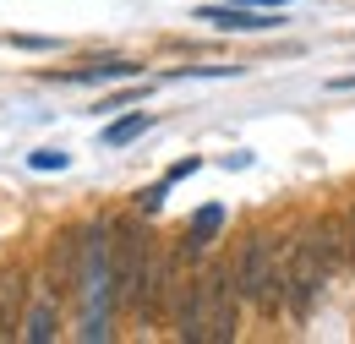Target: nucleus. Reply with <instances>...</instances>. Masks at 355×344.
<instances>
[{"label": "nucleus", "mask_w": 355, "mask_h": 344, "mask_svg": "<svg viewBox=\"0 0 355 344\" xmlns=\"http://www.w3.org/2000/svg\"><path fill=\"white\" fill-rule=\"evenodd\" d=\"M284 257H290V235H273V230H252L235 252L241 306H252L263 322L284 317Z\"/></svg>", "instance_id": "f257e3e1"}, {"label": "nucleus", "mask_w": 355, "mask_h": 344, "mask_svg": "<svg viewBox=\"0 0 355 344\" xmlns=\"http://www.w3.org/2000/svg\"><path fill=\"white\" fill-rule=\"evenodd\" d=\"M334 273H339V268L328 257L317 224H301V230L290 235V257H284V311H290L295 322H306L311 306L322 301V290L334 284Z\"/></svg>", "instance_id": "f03ea898"}, {"label": "nucleus", "mask_w": 355, "mask_h": 344, "mask_svg": "<svg viewBox=\"0 0 355 344\" xmlns=\"http://www.w3.org/2000/svg\"><path fill=\"white\" fill-rule=\"evenodd\" d=\"M110 268H115V295H121V311H132L137 295H142V279L153 268V235L142 218H121L110 224Z\"/></svg>", "instance_id": "7ed1b4c3"}, {"label": "nucleus", "mask_w": 355, "mask_h": 344, "mask_svg": "<svg viewBox=\"0 0 355 344\" xmlns=\"http://www.w3.org/2000/svg\"><path fill=\"white\" fill-rule=\"evenodd\" d=\"M208 284V344L241 339V290H235V257H219L202 268Z\"/></svg>", "instance_id": "20e7f679"}, {"label": "nucleus", "mask_w": 355, "mask_h": 344, "mask_svg": "<svg viewBox=\"0 0 355 344\" xmlns=\"http://www.w3.org/2000/svg\"><path fill=\"white\" fill-rule=\"evenodd\" d=\"M170 334L180 344H208V284H202V268L186 273L175 295V311H170Z\"/></svg>", "instance_id": "39448f33"}, {"label": "nucleus", "mask_w": 355, "mask_h": 344, "mask_svg": "<svg viewBox=\"0 0 355 344\" xmlns=\"http://www.w3.org/2000/svg\"><path fill=\"white\" fill-rule=\"evenodd\" d=\"M28 295H33V279L28 268H0V339H22V317H28Z\"/></svg>", "instance_id": "423d86ee"}, {"label": "nucleus", "mask_w": 355, "mask_h": 344, "mask_svg": "<svg viewBox=\"0 0 355 344\" xmlns=\"http://www.w3.org/2000/svg\"><path fill=\"white\" fill-rule=\"evenodd\" d=\"M197 22H214V28H224V33H268V28H284V17H279V11L235 6V0H224V6H202V11H197Z\"/></svg>", "instance_id": "0eeeda50"}, {"label": "nucleus", "mask_w": 355, "mask_h": 344, "mask_svg": "<svg viewBox=\"0 0 355 344\" xmlns=\"http://www.w3.org/2000/svg\"><path fill=\"white\" fill-rule=\"evenodd\" d=\"M60 301H66V295H60L55 284H44V295L28 306V317H22V339L28 344H49L60 334Z\"/></svg>", "instance_id": "6e6552de"}, {"label": "nucleus", "mask_w": 355, "mask_h": 344, "mask_svg": "<svg viewBox=\"0 0 355 344\" xmlns=\"http://www.w3.org/2000/svg\"><path fill=\"white\" fill-rule=\"evenodd\" d=\"M219 230H224V208H202V214L186 224V235H180V257H186V262H202Z\"/></svg>", "instance_id": "1a4fd4ad"}, {"label": "nucleus", "mask_w": 355, "mask_h": 344, "mask_svg": "<svg viewBox=\"0 0 355 344\" xmlns=\"http://www.w3.org/2000/svg\"><path fill=\"white\" fill-rule=\"evenodd\" d=\"M137 66L132 60H93L83 71H49V83H71V87H88V83H121V77H132Z\"/></svg>", "instance_id": "9d476101"}, {"label": "nucleus", "mask_w": 355, "mask_h": 344, "mask_svg": "<svg viewBox=\"0 0 355 344\" xmlns=\"http://www.w3.org/2000/svg\"><path fill=\"white\" fill-rule=\"evenodd\" d=\"M148 126H153V115H126V121L104 126V148H126V142H137Z\"/></svg>", "instance_id": "9b49d317"}, {"label": "nucleus", "mask_w": 355, "mask_h": 344, "mask_svg": "<svg viewBox=\"0 0 355 344\" xmlns=\"http://www.w3.org/2000/svg\"><path fill=\"white\" fill-rule=\"evenodd\" d=\"M28 164H33L39 175H49V170H66L71 153H60V148H39V153H28Z\"/></svg>", "instance_id": "f8f14e48"}, {"label": "nucleus", "mask_w": 355, "mask_h": 344, "mask_svg": "<svg viewBox=\"0 0 355 344\" xmlns=\"http://www.w3.org/2000/svg\"><path fill=\"white\" fill-rule=\"evenodd\" d=\"M164 191H170V180H159V186L137 191V214H159V208H164Z\"/></svg>", "instance_id": "ddd939ff"}, {"label": "nucleus", "mask_w": 355, "mask_h": 344, "mask_svg": "<svg viewBox=\"0 0 355 344\" xmlns=\"http://www.w3.org/2000/svg\"><path fill=\"white\" fill-rule=\"evenodd\" d=\"M197 170H202V159H180V164H170V175H164V180L175 186V180H186V175H197Z\"/></svg>", "instance_id": "4468645a"}, {"label": "nucleus", "mask_w": 355, "mask_h": 344, "mask_svg": "<svg viewBox=\"0 0 355 344\" xmlns=\"http://www.w3.org/2000/svg\"><path fill=\"white\" fill-rule=\"evenodd\" d=\"M345 246H350V268H355V208L345 214Z\"/></svg>", "instance_id": "2eb2a0df"}, {"label": "nucleus", "mask_w": 355, "mask_h": 344, "mask_svg": "<svg viewBox=\"0 0 355 344\" xmlns=\"http://www.w3.org/2000/svg\"><path fill=\"white\" fill-rule=\"evenodd\" d=\"M235 6H257V11H273V6H290V0H235Z\"/></svg>", "instance_id": "dca6fc26"}, {"label": "nucleus", "mask_w": 355, "mask_h": 344, "mask_svg": "<svg viewBox=\"0 0 355 344\" xmlns=\"http://www.w3.org/2000/svg\"><path fill=\"white\" fill-rule=\"evenodd\" d=\"M328 87H334V93H345V87H355V71H350V77H334Z\"/></svg>", "instance_id": "f3484780"}]
</instances>
